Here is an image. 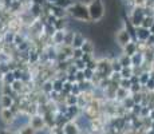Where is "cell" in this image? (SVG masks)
<instances>
[{
	"label": "cell",
	"instance_id": "6da1fadb",
	"mask_svg": "<svg viewBox=\"0 0 154 134\" xmlns=\"http://www.w3.org/2000/svg\"><path fill=\"white\" fill-rule=\"evenodd\" d=\"M67 15H70L71 17H74L75 20L82 22V23L90 22V16H88V11H87V4H85V3L75 2L69 10H67Z\"/></svg>",
	"mask_w": 154,
	"mask_h": 134
},
{
	"label": "cell",
	"instance_id": "7a4b0ae2",
	"mask_svg": "<svg viewBox=\"0 0 154 134\" xmlns=\"http://www.w3.org/2000/svg\"><path fill=\"white\" fill-rule=\"evenodd\" d=\"M87 11L90 20H93V22H99L106 15V7L102 0H91L87 4Z\"/></svg>",
	"mask_w": 154,
	"mask_h": 134
},
{
	"label": "cell",
	"instance_id": "3957f363",
	"mask_svg": "<svg viewBox=\"0 0 154 134\" xmlns=\"http://www.w3.org/2000/svg\"><path fill=\"white\" fill-rule=\"evenodd\" d=\"M133 39H131V34H130V31L126 28V27H122L121 30H118L117 34H115V42H117V44L119 47H125L127 43H130Z\"/></svg>",
	"mask_w": 154,
	"mask_h": 134
},
{
	"label": "cell",
	"instance_id": "277c9868",
	"mask_svg": "<svg viewBox=\"0 0 154 134\" xmlns=\"http://www.w3.org/2000/svg\"><path fill=\"white\" fill-rule=\"evenodd\" d=\"M29 117L31 115H27L24 113H20V114L15 115L14 121L11 122V126L14 127V130H22L23 127H26L27 125H29Z\"/></svg>",
	"mask_w": 154,
	"mask_h": 134
},
{
	"label": "cell",
	"instance_id": "5b68a950",
	"mask_svg": "<svg viewBox=\"0 0 154 134\" xmlns=\"http://www.w3.org/2000/svg\"><path fill=\"white\" fill-rule=\"evenodd\" d=\"M145 17V12H143V8L142 7H135L134 10H133L131 15H130V23H131V26L134 27V28H137V27L141 26L142 20H143Z\"/></svg>",
	"mask_w": 154,
	"mask_h": 134
},
{
	"label": "cell",
	"instance_id": "8992f818",
	"mask_svg": "<svg viewBox=\"0 0 154 134\" xmlns=\"http://www.w3.org/2000/svg\"><path fill=\"white\" fill-rule=\"evenodd\" d=\"M29 126H31L32 129H35L36 132H40V130H43L44 126H46V118L40 114L31 115V117H29Z\"/></svg>",
	"mask_w": 154,
	"mask_h": 134
},
{
	"label": "cell",
	"instance_id": "52a82bcc",
	"mask_svg": "<svg viewBox=\"0 0 154 134\" xmlns=\"http://www.w3.org/2000/svg\"><path fill=\"white\" fill-rule=\"evenodd\" d=\"M134 32H135V38H137V40L140 42V43H146V40L149 39V36L152 35L149 30L142 28V27H137V28L134 30Z\"/></svg>",
	"mask_w": 154,
	"mask_h": 134
},
{
	"label": "cell",
	"instance_id": "ba28073f",
	"mask_svg": "<svg viewBox=\"0 0 154 134\" xmlns=\"http://www.w3.org/2000/svg\"><path fill=\"white\" fill-rule=\"evenodd\" d=\"M14 118H15V114H14L12 109H2L0 110V120L4 122V123L10 125L11 122L14 121Z\"/></svg>",
	"mask_w": 154,
	"mask_h": 134
},
{
	"label": "cell",
	"instance_id": "9c48e42d",
	"mask_svg": "<svg viewBox=\"0 0 154 134\" xmlns=\"http://www.w3.org/2000/svg\"><path fill=\"white\" fill-rule=\"evenodd\" d=\"M15 99L12 95H0V107L2 109H12Z\"/></svg>",
	"mask_w": 154,
	"mask_h": 134
},
{
	"label": "cell",
	"instance_id": "30bf717a",
	"mask_svg": "<svg viewBox=\"0 0 154 134\" xmlns=\"http://www.w3.org/2000/svg\"><path fill=\"white\" fill-rule=\"evenodd\" d=\"M62 130H63V134H79V132H81L75 121H69Z\"/></svg>",
	"mask_w": 154,
	"mask_h": 134
},
{
	"label": "cell",
	"instance_id": "8fae6325",
	"mask_svg": "<svg viewBox=\"0 0 154 134\" xmlns=\"http://www.w3.org/2000/svg\"><path fill=\"white\" fill-rule=\"evenodd\" d=\"M85 40H86L85 35L79 31H75V34H74V39H72V44H71V46H72V48H81L82 44L85 43Z\"/></svg>",
	"mask_w": 154,
	"mask_h": 134
},
{
	"label": "cell",
	"instance_id": "7c38bea8",
	"mask_svg": "<svg viewBox=\"0 0 154 134\" xmlns=\"http://www.w3.org/2000/svg\"><path fill=\"white\" fill-rule=\"evenodd\" d=\"M122 50H123V54H126V55H129V56H133L134 54L138 52V44L131 40L130 43H127Z\"/></svg>",
	"mask_w": 154,
	"mask_h": 134
},
{
	"label": "cell",
	"instance_id": "4fadbf2b",
	"mask_svg": "<svg viewBox=\"0 0 154 134\" xmlns=\"http://www.w3.org/2000/svg\"><path fill=\"white\" fill-rule=\"evenodd\" d=\"M143 61H145V55L142 52L138 51L137 54H134V55L131 56V66L134 68L141 67L142 63H143Z\"/></svg>",
	"mask_w": 154,
	"mask_h": 134
},
{
	"label": "cell",
	"instance_id": "5bb4252c",
	"mask_svg": "<svg viewBox=\"0 0 154 134\" xmlns=\"http://www.w3.org/2000/svg\"><path fill=\"white\" fill-rule=\"evenodd\" d=\"M81 50H82V52L83 54H90V55H93L94 51H95V44H94L90 39H86L85 43L82 44Z\"/></svg>",
	"mask_w": 154,
	"mask_h": 134
},
{
	"label": "cell",
	"instance_id": "9a60e30c",
	"mask_svg": "<svg viewBox=\"0 0 154 134\" xmlns=\"http://www.w3.org/2000/svg\"><path fill=\"white\" fill-rule=\"evenodd\" d=\"M64 32H66V30H62V31H55V34L51 36L52 43L56 44V46H62V44H63V39H64Z\"/></svg>",
	"mask_w": 154,
	"mask_h": 134
},
{
	"label": "cell",
	"instance_id": "2e32d148",
	"mask_svg": "<svg viewBox=\"0 0 154 134\" xmlns=\"http://www.w3.org/2000/svg\"><path fill=\"white\" fill-rule=\"evenodd\" d=\"M42 10H43V7H42V4H39V3H31V8H29V14L32 15V16H35V17H38L40 14H42Z\"/></svg>",
	"mask_w": 154,
	"mask_h": 134
},
{
	"label": "cell",
	"instance_id": "e0dca14e",
	"mask_svg": "<svg viewBox=\"0 0 154 134\" xmlns=\"http://www.w3.org/2000/svg\"><path fill=\"white\" fill-rule=\"evenodd\" d=\"M74 0H56V3L54 5H56V7H59V8H62V10H64V11H67L69 8L71 7V5L74 4Z\"/></svg>",
	"mask_w": 154,
	"mask_h": 134
},
{
	"label": "cell",
	"instance_id": "ac0fdd59",
	"mask_svg": "<svg viewBox=\"0 0 154 134\" xmlns=\"http://www.w3.org/2000/svg\"><path fill=\"white\" fill-rule=\"evenodd\" d=\"M74 34H75V31L66 30V32H64V39H63V44H64V46H71V44H72ZM71 47H72V46H71Z\"/></svg>",
	"mask_w": 154,
	"mask_h": 134
},
{
	"label": "cell",
	"instance_id": "d6986e66",
	"mask_svg": "<svg viewBox=\"0 0 154 134\" xmlns=\"http://www.w3.org/2000/svg\"><path fill=\"white\" fill-rule=\"evenodd\" d=\"M63 82H64V80H62L59 78H56V79L52 80V91L60 94L62 91H63Z\"/></svg>",
	"mask_w": 154,
	"mask_h": 134
},
{
	"label": "cell",
	"instance_id": "ffe728a7",
	"mask_svg": "<svg viewBox=\"0 0 154 134\" xmlns=\"http://www.w3.org/2000/svg\"><path fill=\"white\" fill-rule=\"evenodd\" d=\"M110 68H111V73H121L123 67H122V64L119 63L118 58H115V59H111L110 61Z\"/></svg>",
	"mask_w": 154,
	"mask_h": 134
},
{
	"label": "cell",
	"instance_id": "44dd1931",
	"mask_svg": "<svg viewBox=\"0 0 154 134\" xmlns=\"http://www.w3.org/2000/svg\"><path fill=\"white\" fill-rule=\"evenodd\" d=\"M118 61L122 64V67H133L131 66V56L126 55V54H122V55L118 58Z\"/></svg>",
	"mask_w": 154,
	"mask_h": 134
},
{
	"label": "cell",
	"instance_id": "7402d4cb",
	"mask_svg": "<svg viewBox=\"0 0 154 134\" xmlns=\"http://www.w3.org/2000/svg\"><path fill=\"white\" fill-rule=\"evenodd\" d=\"M119 74H121V78L122 79H130L133 75H134V68L133 67H123Z\"/></svg>",
	"mask_w": 154,
	"mask_h": 134
},
{
	"label": "cell",
	"instance_id": "603a6c76",
	"mask_svg": "<svg viewBox=\"0 0 154 134\" xmlns=\"http://www.w3.org/2000/svg\"><path fill=\"white\" fill-rule=\"evenodd\" d=\"M23 87H24V82H23V80H14L12 85H11V89H12L14 94L20 93V91L23 90Z\"/></svg>",
	"mask_w": 154,
	"mask_h": 134
},
{
	"label": "cell",
	"instance_id": "cb8c5ba5",
	"mask_svg": "<svg viewBox=\"0 0 154 134\" xmlns=\"http://www.w3.org/2000/svg\"><path fill=\"white\" fill-rule=\"evenodd\" d=\"M153 23H154V16H145L140 27L146 28V30H150V27L153 26Z\"/></svg>",
	"mask_w": 154,
	"mask_h": 134
},
{
	"label": "cell",
	"instance_id": "d4e9b609",
	"mask_svg": "<svg viewBox=\"0 0 154 134\" xmlns=\"http://www.w3.org/2000/svg\"><path fill=\"white\" fill-rule=\"evenodd\" d=\"M115 97L117 98H119V99H125V98L127 97H130V91L129 90H125V89H121V87H118L117 90H115Z\"/></svg>",
	"mask_w": 154,
	"mask_h": 134
},
{
	"label": "cell",
	"instance_id": "484cf974",
	"mask_svg": "<svg viewBox=\"0 0 154 134\" xmlns=\"http://www.w3.org/2000/svg\"><path fill=\"white\" fill-rule=\"evenodd\" d=\"M15 80V76H14V73L12 71H8L3 75V80L2 83H5V85H12V82Z\"/></svg>",
	"mask_w": 154,
	"mask_h": 134
},
{
	"label": "cell",
	"instance_id": "4316f807",
	"mask_svg": "<svg viewBox=\"0 0 154 134\" xmlns=\"http://www.w3.org/2000/svg\"><path fill=\"white\" fill-rule=\"evenodd\" d=\"M76 101H78V97H75V95H72V94H67L66 97H64V102H66L67 107L69 106H75Z\"/></svg>",
	"mask_w": 154,
	"mask_h": 134
},
{
	"label": "cell",
	"instance_id": "83f0119b",
	"mask_svg": "<svg viewBox=\"0 0 154 134\" xmlns=\"http://www.w3.org/2000/svg\"><path fill=\"white\" fill-rule=\"evenodd\" d=\"M14 91L11 89V85H5L2 83V87H0V95H12Z\"/></svg>",
	"mask_w": 154,
	"mask_h": 134
},
{
	"label": "cell",
	"instance_id": "f1b7e54d",
	"mask_svg": "<svg viewBox=\"0 0 154 134\" xmlns=\"http://www.w3.org/2000/svg\"><path fill=\"white\" fill-rule=\"evenodd\" d=\"M15 31H8L4 34V43L5 44H14V38H15Z\"/></svg>",
	"mask_w": 154,
	"mask_h": 134
},
{
	"label": "cell",
	"instance_id": "f546056e",
	"mask_svg": "<svg viewBox=\"0 0 154 134\" xmlns=\"http://www.w3.org/2000/svg\"><path fill=\"white\" fill-rule=\"evenodd\" d=\"M150 79V74L147 73V71H145V73H142L138 75V82H140L141 86H145L146 85V82Z\"/></svg>",
	"mask_w": 154,
	"mask_h": 134
},
{
	"label": "cell",
	"instance_id": "4dcf8cb0",
	"mask_svg": "<svg viewBox=\"0 0 154 134\" xmlns=\"http://www.w3.org/2000/svg\"><path fill=\"white\" fill-rule=\"evenodd\" d=\"M131 85H133V83L130 82V79H122V78H121V80L118 82V87L125 89V90H130Z\"/></svg>",
	"mask_w": 154,
	"mask_h": 134
},
{
	"label": "cell",
	"instance_id": "1f68e13d",
	"mask_svg": "<svg viewBox=\"0 0 154 134\" xmlns=\"http://www.w3.org/2000/svg\"><path fill=\"white\" fill-rule=\"evenodd\" d=\"M64 27H66V19H58L54 24V28L56 31H62L64 30Z\"/></svg>",
	"mask_w": 154,
	"mask_h": 134
},
{
	"label": "cell",
	"instance_id": "d6a6232c",
	"mask_svg": "<svg viewBox=\"0 0 154 134\" xmlns=\"http://www.w3.org/2000/svg\"><path fill=\"white\" fill-rule=\"evenodd\" d=\"M74 67L76 68V71H83L86 68V63L82 59H76V61H74Z\"/></svg>",
	"mask_w": 154,
	"mask_h": 134
},
{
	"label": "cell",
	"instance_id": "836d02e7",
	"mask_svg": "<svg viewBox=\"0 0 154 134\" xmlns=\"http://www.w3.org/2000/svg\"><path fill=\"white\" fill-rule=\"evenodd\" d=\"M39 61V54H38L36 51H29V56H28V62L31 64L36 63V62Z\"/></svg>",
	"mask_w": 154,
	"mask_h": 134
},
{
	"label": "cell",
	"instance_id": "e575fe53",
	"mask_svg": "<svg viewBox=\"0 0 154 134\" xmlns=\"http://www.w3.org/2000/svg\"><path fill=\"white\" fill-rule=\"evenodd\" d=\"M142 87L143 86H141L140 85V82L138 83H133L131 85V87H130V94H135V93H142Z\"/></svg>",
	"mask_w": 154,
	"mask_h": 134
},
{
	"label": "cell",
	"instance_id": "d590c367",
	"mask_svg": "<svg viewBox=\"0 0 154 134\" xmlns=\"http://www.w3.org/2000/svg\"><path fill=\"white\" fill-rule=\"evenodd\" d=\"M130 97H131V99L134 101L135 105H141V101H142V98H143V94L135 93V94H130Z\"/></svg>",
	"mask_w": 154,
	"mask_h": 134
},
{
	"label": "cell",
	"instance_id": "8d00e7d4",
	"mask_svg": "<svg viewBox=\"0 0 154 134\" xmlns=\"http://www.w3.org/2000/svg\"><path fill=\"white\" fill-rule=\"evenodd\" d=\"M134 105H135V103H134V101L131 99V97H127V98H125V99H123V107H126V109L131 110Z\"/></svg>",
	"mask_w": 154,
	"mask_h": 134
},
{
	"label": "cell",
	"instance_id": "74e56055",
	"mask_svg": "<svg viewBox=\"0 0 154 134\" xmlns=\"http://www.w3.org/2000/svg\"><path fill=\"white\" fill-rule=\"evenodd\" d=\"M97 67H98V61L97 59H91L90 62H88L87 64H86V68H88V70H93V71H97Z\"/></svg>",
	"mask_w": 154,
	"mask_h": 134
},
{
	"label": "cell",
	"instance_id": "f35d334b",
	"mask_svg": "<svg viewBox=\"0 0 154 134\" xmlns=\"http://www.w3.org/2000/svg\"><path fill=\"white\" fill-rule=\"evenodd\" d=\"M38 132L35 129H32L29 125H27L26 127H23L22 130H19V134H36Z\"/></svg>",
	"mask_w": 154,
	"mask_h": 134
},
{
	"label": "cell",
	"instance_id": "ab89813d",
	"mask_svg": "<svg viewBox=\"0 0 154 134\" xmlns=\"http://www.w3.org/2000/svg\"><path fill=\"white\" fill-rule=\"evenodd\" d=\"M43 91L46 94H51L52 93V80H47L43 86Z\"/></svg>",
	"mask_w": 154,
	"mask_h": 134
},
{
	"label": "cell",
	"instance_id": "60d3db41",
	"mask_svg": "<svg viewBox=\"0 0 154 134\" xmlns=\"http://www.w3.org/2000/svg\"><path fill=\"white\" fill-rule=\"evenodd\" d=\"M23 42H24V38H23L22 35L19 34V32H16V34H15V38H14V44H15V46L19 47L20 44L23 43Z\"/></svg>",
	"mask_w": 154,
	"mask_h": 134
},
{
	"label": "cell",
	"instance_id": "b9f144b4",
	"mask_svg": "<svg viewBox=\"0 0 154 134\" xmlns=\"http://www.w3.org/2000/svg\"><path fill=\"white\" fill-rule=\"evenodd\" d=\"M83 56V52H82L81 48H74V52H72V59L76 61V59H82Z\"/></svg>",
	"mask_w": 154,
	"mask_h": 134
},
{
	"label": "cell",
	"instance_id": "7bdbcfd3",
	"mask_svg": "<svg viewBox=\"0 0 154 134\" xmlns=\"http://www.w3.org/2000/svg\"><path fill=\"white\" fill-rule=\"evenodd\" d=\"M143 89H146L147 91H154V80L153 79H149L146 82V85L143 86Z\"/></svg>",
	"mask_w": 154,
	"mask_h": 134
},
{
	"label": "cell",
	"instance_id": "ee69618b",
	"mask_svg": "<svg viewBox=\"0 0 154 134\" xmlns=\"http://www.w3.org/2000/svg\"><path fill=\"white\" fill-rule=\"evenodd\" d=\"M56 20H58V19H56V17L54 16V15L48 14V15H47V23H46V24H48V26H54Z\"/></svg>",
	"mask_w": 154,
	"mask_h": 134
},
{
	"label": "cell",
	"instance_id": "f6af8a7d",
	"mask_svg": "<svg viewBox=\"0 0 154 134\" xmlns=\"http://www.w3.org/2000/svg\"><path fill=\"white\" fill-rule=\"evenodd\" d=\"M93 58H94V56H93V55H90V54H83V56H82V61H83L85 63L87 64Z\"/></svg>",
	"mask_w": 154,
	"mask_h": 134
},
{
	"label": "cell",
	"instance_id": "bcb514c9",
	"mask_svg": "<svg viewBox=\"0 0 154 134\" xmlns=\"http://www.w3.org/2000/svg\"><path fill=\"white\" fill-rule=\"evenodd\" d=\"M146 44H154V35H150L149 39L146 40Z\"/></svg>",
	"mask_w": 154,
	"mask_h": 134
},
{
	"label": "cell",
	"instance_id": "7dc6e473",
	"mask_svg": "<svg viewBox=\"0 0 154 134\" xmlns=\"http://www.w3.org/2000/svg\"><path fill=\"white\" fill-rule=\"evenodd\" d=\"M149 31H150V34H152V35H154V23H153V26L150 27V30H149Z\"/></svg>",
	"mask_w": 154,
	"mask_h": 134
},
{
	"label": "cell",
	"instance_id": "c3c4849f",
	"mask_svg": "<svg viewBox=\"0 0 154 134\" xmlns=\"http://www.w3.org/2000/svg\"><path fill=\"white\" fill-rule=\"evenodd\" d=\"M26 2H29V0H17V3H19V4H23V3H26Z\"/></svg>",
	"mask_w": 154,
	"mask_h": 134
},
{
	"label": "cell",
	"instance_id": "681fc988",
	"mask_svg": "<svg viewBox=\"0 0 154 134\" xmlns=\"http://www.w3.org/2000/svg\"><path fill=\"white\" fill-rule=\"evenodd\" d=\"M149 115H150V117H152V118H153V120H154V110H152V111H150V113H149Z\"/></svg>",
	"mask_w": 154,
	"mask_h": 134
},
{
	"label": "cell",
	"instance_id": "f907efd6",
	"mask_svg": "<svg viewBox=\"0 0 154 134\" xmlns=\"http://www.w3.org/2000/svg\"><path fill=\"white\" fill-rule=\"evenodd\" d=\"M3 75H4V74H3L2 71H0V82H2V80H3Z\"/></svg>",
	"mask_w": 154,
	"mask_h": 134
},
{
	"label": "cell",
	"instance_id": "816d5d0a",
	"mask_svg": "<svg viewBox=\"0 0 154 134\" xmlns=\"http://www.w3.org/2000/svg\"><path fill=\"white\" fill-rule=\"evenodd\" d=\"M47 2H48V3H52V4H55L56 0H47Z\"/></svg>",
	"mask_w": 154,
	"mask_h": 134
}]
</instances>
